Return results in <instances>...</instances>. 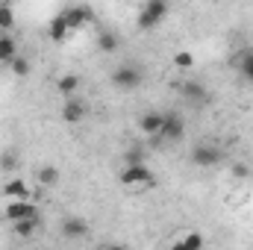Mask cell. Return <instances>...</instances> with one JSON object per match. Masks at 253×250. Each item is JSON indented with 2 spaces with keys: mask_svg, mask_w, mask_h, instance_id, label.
I'll use <instances>...</instances> for the list:
<instances>
[{
  "mask_svg": "<svg viewBox=\"0 0 253 250\" xmlns=\"http://www.w3.org/2000/svg\"><path fill=\"white\" fill-rule=\"evenodd\" d=\"M221 159H224L221 147H218V144H209V141H200V144H194V150H191V162H194L197 168H215V165H221Z\"/></svg>",
  "mask_w": 253,
  "mask_h": 250,
  "instance_id": "1",
  "label": "cell"
},
{
  "mask_svg": "<svg viewBox=\"0 0 253 250\" xmlns=\"http://www.w3.org/2000/svg\"><path fill=\"white\" fill-rule=\"evenodd\" d=\"M121 183L129 188H150L156 183V177H153V171L147 165H126L121 171Z\"/></svg>",
  "mask_w": 253,
  "mask_h": 250,
  "instance_id": "2",
  "label": "cell"
},
{
  "mask_svg": "<svg viewBox=\"0 0 253 250\" xmlns=\"http://www.w3.org/2000/svg\"><path fill=\"white\" fill-rule=\"evenodd\" d=\"M141 71L135 68V65H118L115 71H112V85L115 88H124V91H132V88H138L141 85Z\"/></svg>",
  "mask_w": 253,
  "mask_h": 250,
  "instance_id": "3",
  "label": "cell"
},
{
  "mask_svg": "<svg viewBox=\"0 0 253 250\" xmlns=\"http://www.w3.org/2000/svg\"><path fill=\"white\" fill-rule=\"evenodd\" d=\"M165 15H168V3H162V0H150V3L141 9V15H138V30H153Z\"/></svg>",
  "mask_w": 253,
  "mask_h": 250,
  "instance_id": "4",
  "label": "cell"
},
{
  "mask_svg": "<svg viewBox=\"0 0 253 250\" xmlns=\"http://www.w3.org/2000/svg\"><path fill=\"white\" fill-rule=\"evenodd\" d=\"M33 218H39V209H36L33 200H9V206H6V221L18 224V221H33Z\"/></svg>",
  "mask_w": 253,
  "mask_h": 250,
  "instance_id": "5",
  "label": "cell"
},
{
  "mask_svg": "<svg viewBox=\"0 0 253 250\" xmlns=\"http://www.w3.org/2000/svg\"><path fill=\"white\" fill-rule=\"evenodd\" d=\"M183 135H186V121H183L180 115H174V112H165V124H162L159 138H165V141H180Z\"/></svg>",
  "mask_w": 253,
  "mask_h": 250,
  "instance_id": "6",
  "label": "cell"
},
{
  "mask_svg": "<svg viewBox=\"0 0 253 250\" xmlns=\"http://www.w3.org/2000/svg\"><path fill=\"white\" fill-rule=\"evenodd\" d=\"M162 124H165V112H144V115L138 118V126H141L144 135H156V138H159Z\"/></svg>",
  "mask_w": 253,
  "mask_h": 250,
  "instance_id": "7",
  "label": "cell"
},
{
  "mask_svg": "<svg viewBox=\"0 0 253 250\" xmlns=\"http://www.w3.org/2000/svg\"><path fill=\"white\" fill-rule=\"evenodd\" d=\"M83 118H85V103H83L80 97L65 100V106H62V121L65 124H80Z\"/></svg>",
  "mask_w": 253,
  "mask_h": 250,
  "instance_id": "8",
  "label": "cell"
},
{
  "mask_svg": "<svg viewBox=\"0 0 253 250\" xmlns=\"http://www.w3.org/2000/svg\"><path fill=\"white\" fill-rule=\"evenodd\" d=\"M65 21H68V30H80L91 21V9L88 6H71L68 12H62Z\"/></svg>",
  "mask_w": 253,
  "mask_h": 250,
  "instance_id": "9",
  "label": "cell"
},
{
  "mask_svg": "<svg viewBox=\"0 0 253 250\" xmlns=\"http://www.w3.org/2000/svg\"><path fill=\"white\" fill-rule=\"evenodd\" d=\"M62 236L65 239H83V236H88V221H83V218H65Z\"/></svg>",
  "mask_w": 253,
  "mask_h": 250,
  "instance_id": "10",
  "label": "cell"
},
{
  "mask_svg": "<svg viewBox=\"0 0 253 250\" xmlns=\"http://www.w3.org/2000/svg\"><path fill=\"white\" fill-rule=\"evenodd\" d=\"M80 85H83V80H80L77 74H65V77H59V80H56V91H59L62 97H68V100L80 91Z\"/></svg>",
  "mask_w": 253,
  "mask_h": 250,
  "instance_id": "11",
  "label": "cell"
},
{
  "mask_svg": "<svg viewBox=\"0 0 253 250\" xmlns=\"http://www.w3.org/2000/svg\"><path fill=\"white\" fill-rule=\"evenodd\" d=\"M3 194H6L9 200H30V186H27L24 180H9V183L3 186Z\"/></svg>",
  "mask_w": 253,
  "mask_h": 250,
  "instance_id": "12",
  "label": "cell"
},
{
  "mask_svg": "<svg viewBox=\"0 0 253 250\" xmlns=\"http://www.w3.org/2000/svg\"><path fill=\"white\" fill-rule=\"evenodd\" d=\"M18 56V42L12 36H0V62H12Z\"/></svg>",
  "mask_w": 253,
  "mask_h": 250,
  "instance_id": "13",
  "label": "cell"
},
{
  "mask_svg": "<svg viewBox=\"0 0 253 250\" xmlns=\"http://www.w3.org/2000/svg\"><path fill=\"white\" fill-rule=\"evenodd\" d=\"M59 183V171H56V165H42L39 168V186L42 188H50Z\"/></svg>",
  "mask_w": 253,
  "mask_h": 250,
  "instance_id": "14",
  "label": "cell"
},
{
  "mask_svg": "<svg viewBox=\"0 0 253 250\" xmlns=\"http://www.w3.org/2000/svg\"><path fill=\"white\" fill-rule=\"evenodd\" d=\"M12 230H15L18 239H30V236L39 230V218H33V221H18V224H12Z\"/></svg>",
  "mask_w": 253,
  "mask_h": 250,
  "instance_id": "15",
  "label": "cell"
},
{
  "mask_svg": "<svg viewBox=\"0 0 253 250\" xmlns=\"http://www.w3.org/2000/svg\"><path fill=\"white\" fill-rule=\"evenodd\" d=\"M65 36H68V21H65V15H56L50 21V39L53 42H62Z\"/></svg>",
  "mask_w": 253,
  "mask_h": 250,
  "instance_id": "16",
  "label": "cell"
},
{
  "mask_svg": "<svg viewBox=\"0 0 253 250\" xmlns=\"http://www.w3.org/2000/svg\"><path fill=\"white\" fill-rule=\"evenodd\" d=\"M97 44H100V50H103V53H115V50H118V36L106 30V33H100Z\"/></svg>",
  "mask_w": 253,
  "mask_h": 250,
  "instance_id": "17",
  "label": "cell"
},
{
  "mask_svg": "<svg viewBox=\"0 0 253 250\" xmlns=\"http://www.w3.org/2000/svg\"><path fill=\"white\" fill-rule=\"evenodd\" d=\"M239 74H242L248 83H253V50L242 53V59H239Z\"/></svg>",
  "mask_w": 253,
  "mask_h": 250,
  "instance_id": "18",
  "label": "cell"
},
{
  "mask_svg": "<svg viewBox=\"0 0 253 250\" xmlns=\"http://www.w3.org/2000/svg\"><path fill=\"white\" fill-rule=\"evenodd\" d=\"M183 91H186V97H189V100H206V88H203L200 83H186V85H183Z\"/></svg>",
  "mask_w": 253,
  "mask_h": 250,
  "instance_id": "19",
  "label": "cell"
},
{
  "mask_svg": "<svg viewBox=\"0 0 253 250\" xmlns=\"http://www.w3.org/2000/svg\"><path fill=\"white\" fill-rule=\"evenodd\" d=\"M15 24V9L9 3H0V30H9Z\"/></svg>",
  "mask_w": 253,
  "mask_h": 250,
  "instance_id": "20",
  "label": "cell"
},
{
  "mask_svg": "<svg viewBox=\"0 0 253 250\" xmlns=\"http://www.w3.org/2000/svg\"><path fill=\"white\" fill-rule=\"evenodd\" d=\"M9 71H12L15 77H27V74H30V62H27L24 56H15V59L9 62Z\"/></svg>",
  "mask_w": 253,
  "mask_h": 250,
  "instance_id": "21",
  "label": "cell"
},
{
  "mask_svg": "<svg viewBox=\"0 0 253 250\" xmlns=\"http://www.w3.org/2000/svg\"><path fill=\"white\" fill-rule=\"evenodd\" d=\"M174 65H177L180 71H189L191 65H194V56H191L189 50H180V53L174 56Z\"/></svg>",
  "mask_w": 253,
  "mask_h": 250,
  "instance_id": "22",
  "label": "cell"
},
{
  "mask_svg": "<svg viewBox=\"0 0 253 250\" xmlns=\"http://www.w3.org/2000/svg\"><path fill=\"white\" fill-rule=\"evenodd\" d=\"M183 245H186V250H203V236L200 233H186Z\"/></svg>",
  "mask_w": 253,
  "mask_h": 250,
  "instance_id": "23",
  "label": "cell"
},
{
  "mask_svg": "<svg viewBox=\"0 0 253 250\" xmlns=\"http://www.w3.org/2000/svg\"><path fill=\"white\" fill-rule=\"evenodd\" d=\"M124 159H126V165H144V153H141L138 147H129Z\"/></svg>",
  "mask_w": 253,
  "mask_h": 250,
  "instance_id": "24",
  "label": "cell"
},
{
  "mask_svg": "<svg viewBox=\"0 0 253 250\" xmlns=\"http://www.w3.org/2000/svg\"><path fill=\"white\" fill-rule=\"evenodd\" d=\"M0 168H3V171H15V168H18V159H15V153H3V159H0Z\"/></svg>",
  "mask_w": 253,
  "mask_h": 250,
  "instance_id": "25",
  "label": "cell"
},
{
  "mask_svg": "<svg viewBox=\"0 0 253 250\" xmlns=\"http://www.w3.org/2000/svg\"><path fill=\"white\" fill-rule=\"evenodd\" d=\"M233 177H239V180H245V177H251V168L239 162V165H233Z\"/></svg>",
  "mask_w": 253,
  "mask_h": 250,
  "instance_id": "26",
  "label": "cell"
},
{
  "mask_svg": "<svg viewBox=\"0 0 253 250\" xmlns=\"http://www.w3.org/2000/svg\"><path fill=\"white\" fill-rule=\"evenodd\" d=\"M171 250H186V245H183V239H180V242H174V245H171Z\"/></svg>",
  "mask_w": 253,
  "mask_h": 250,
  "instance_id": "27",
  "label": "cell"
},
{
  "mask_svg": "<svg viewBox=\"0 0 253 250\" xmlns=\"http://www.w3.org/2000/svg\"><path fill=\"white\" fill-rule=\"evenodd\" d=\"M103 250H126L124 245H109V248H103Z\"/></svg>",
  "mask_w": 253,
  "mask_h": 250,
  "instance_id": "28",
  "label": "cell"
}]
</instances>
